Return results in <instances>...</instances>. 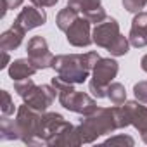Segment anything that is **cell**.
<instances>
[{"mask_svg":"<svg viewBox=\"0 0 147 147\" xmlns=\"http://www.w3.org/2000/svg\"><path fill=\"white\" fill-rule=\"evenodd\" d=\"M66 38L73 47H88L94 38L90 33V21L87 18H78L66 31Z\"/></svg>","mask_w":147,"mask_h":147,"instance_id":"9","label":"cell"},{"mask_svg":"<svg viewBox=\"0 0 147 147\" xmlns=\"http://www.w3.org/2000/svg\"><path fill=\"white\" fill-rule=\"evenodd\" d=\"M140 66H142V69H144V71L147 73V54H145V55L142 57V61H140Z\"/></svg>","mask_w":147,"mask_h":147,"instance_id":"27","label":"cell"},{"mask_svg":"<svg viewBox=\"0 0 147 147\" xmlns=\"http://www.w3.org/2000/svg\"><path fill=\"white\" fill-rule=\"evenodd\" d=\"M59 102H61L62 107H66L67 111L78 113V114H88V113H92V111L97 109L95 100H94L88 94L76 92L73 87L67 88V90L59 92Z\"/></svg>","mask_w":147,"mask_h":147,"instance_id":"6","label":"cell"},{"mask_svg":"<svg viewBox=\"0 0 147 147\" xmlns=\"http://www.w3.org/2000/svg\"><path fill=\"white\" fill-rule=\"evenodd\" d=\"M36 71L38 69L33 66V62L30 59H16L9 66V76L12 78V82H18V80L31 78Z\"/></svg>","mask_w":147,"mask_h":147,"instance_id":"14","label":"cell"},{"mask_svg":"<svg viewBox=\"0 0 147 147\" xmlns=\"http://www.w3.org/2000/svg\"><path fill=\"white\" fill-rule=\"evenodd\" d=\"M76 130L82 138V144H92L99 137L118 130V123H116L113 107L111 109L97 107L95 111H92L88 114H82L80 125L76 126Z\"/></svg>","mask_w":147,"mask_h":147,"instance_id":"1","label":"cell"},{"mask_svg":"<svg viewBox=\"0 0 147 147\" xmlns=\"http://www.w3.org/2000/svg\"><path fill=\"white\" fill-rule=\"evenodd\" d=\"M80 18V12L76 11V9H73V7H64L59 14H57V18H55V23H57V28L59 30H62V31H67L69 30V26L75 23L76 19Z\"/></svg>","mask_w":147,"mask_h":147,"instance_id":"15","label":"cell"},{"mask_svg":"<svg viewBox=\"0 0 147 147\" xmlns=\"http://www.w3.org/2000/svg\"><path fill=\"white\" fill-rule=\"evenodd\" d=\"M21 97H23V100L28 106H31V107L45 113L52 106V102L55 100V97H59V92H57V88L52 83L50 85H42V87L31 83V87Z\"/></svg>","mask_w":147,"mask_h":147,"instance_id":"5","label":"cell"},{"mask_svg":"<svg viewBox=\"0 0 147 147\" xmlns=\"http://www.w3.org/2000/svg\"><path fill=\"white\" fill-rule=\"evenodd\" d=\"M7 64H9V52L2 50V64H0V67H7Z\"/></svg>","mask_w":147,"mask_h":147,"instance_id":"26","label":"cell"},{"mask_svg":"<svg viewBox=\"0 0 147 147\" xmlns=\"http://www.w3.org/2000/svg\"><path fill=\"white\" fill-rule=\"evenodd\" d=\"M52 67L57 71V75H61L62 78H66L73 85L83 83L90 75V69H87L85 64H83L82 54L55 55L54 62H52Z\"/></svg>","mask_w":147,"mask_h":147,"instance_id":"3","label":"cell"},{"mask_svg":"<svg viewBox=\"0 0 147 147\" xmlns=\"http://www.w3.org/2000/svg\"><path fill=\"white\" fill-rule=\"evenodd\" d=\"M128 113L130 125H133L140 133L147 131V107L140 104V100H128L123 104Z\"/></svg>","mask_w":147,"mask_h":147,"instance_id":"12","label":"cell"},{"mask_svg":"<svg viewBox=\"0 0 147 147\" xmlns=\"http://www.w3.org/2000/svg\"><path fill=\"white\" fill-rule=\"evenodd\" d=\"M121 2L128 12H140L147 5V0H121Z\"/></svg>","mask_w":147,"mask_h":147,"instance_id":"20","label":"cell"},{"mask_svg":"<svg viewBox=\"0 0 147 147\" xmlns=\"http://www.w3.org/2000/svg\"><path fill=\"white\" fill-rule=\"evenodd\" d=\"M107 97L114 106H123L126 102V90L121 83H111L107 87Z\"/></svg>","mask_w":147,"mask_h":147,"instance_id":"17","label":"cell"},{"mask_svg":"<svg viewBox=\"0 0 147 147\" xmlns=\"http://www.w3.org/2000/svg\"><path fill=\"white\" fill-rule=\"evenodd\" d=\"M116 75H118V62L109 57H106V59L100 57L94 67V75H92V80L88 85L90 92L97 99L107 97V87L113 83Z\"/></svg>","mask_w":147,"mask_h":147,"instance_id":"4","label":"cell"},{"mask_svg":"<svg viewBox=\"0 0 147 147\" xmlns=\"http://www.w3.org/2000/svg\"><path fill=\"white\" fill-rule=\"evenodd\" d=\"M133 94H135V99H137V100H140L142 104H147V80L135 83Z\"/></svg>","mask_w":147,"mask_h":147,"instance_id":"19","label":"cell"},{"mask_svg":"<svg viewBox=\"0 0 147 147\" xmlns=\"http://www.w3.org/2000/svg\"><path fill=\"white\" fill-rule=\"evenodd\" d=\"M47 21V14L42 7H36V5H31V7H24L19 16L16 18V24H19L24 31H30L33 28H38V26H43Z\"/></svg>","mask_w":147,"mask_h":147,"instance_id":"11","label":"cell"},{"mask_svg":"<svg viewBox=\"0 0 147 147\" xmlns=\"http://www.w3.org/2000/svg\"><path fill=\"white\" fill-rule=\"evenodd\" d=\"M24 33H26V31H24L19 24L14 23L7 31L2 33V36H0V49H2V50H7V52L18 49V47L21 45V42H23Z\"/></svg>","mask_w":147,"mask_h":147,"instance_id":"13","label":"cell"},{"mask_svg":"<svg viewBox=\"0 0 147 147\" xmlns=\"http://www.w3.org/2000/svg\"><path fill=\"white\" fill-rule=\"evenodd\" d=\"M26 52H28V59L33 62V66L36 69H45V67H52V62H54V57L49 50V45H47V40L43 36H33L30 42H28V47H26Z\"/></svg>","mask_w":147,"mask_h":147,"instance_id":"7","label":"cell"},{"mask_svg":"<svg viewBox=\"0 0 147 147\" xmlns=\"http://www.w3.org/2000/svg\"><path fill=\"white\" fill-rule=\"evenodd\" d=\"M2 2H4V16H5V12H7L9 9H18V7H21L24 0H2Z\"/></svg>","mask_w":147,"mask_h":147,"instance_id":"24","label":"cell"},{"mask_svg":"<svg viewBox=\"0 0 147 147\" xmlns=\"http://www.w3.org/2000/svg\"><path fill=\"white\" fill-rule=\"evenodd\" d=\"M131 28L147 31V12H138V14L133 18V21H131Z\"/></svg>","mask_w":147,"mask_h":147,"instance_id":"23","label":"cell"},{"mask_svg":"<svg viewBox=\"0 0 147 147\" xmlns=\"http://www.w3.org/2000/svg\"><path fill=\"white\" fill-rule=\"evenodd\" d=\"M59 2V0H31V4L36 5V7H54L55 4Z\"/></svg>","mask_w":147,"mask_h":147,"instance_id":"25","label":"cell"},{"mask_svg":"<svg viewBox=\"0 0 147 147\" xmlns=\"http://www.w3.org/2000/svg\"><path fill=\"white\" fill-rule=\"evenodd\" d=\"M67 5L73 7V9H76L83 18H87L94 24H99V23H102L107 18L106 11L102 9L100 0H69Z\"/></svg>","mask_w":147,"mask_h":147,"instance_id":"10","label":"cell"},{"mask_svg":"<svg viewBox=\"0 0 147 147\" xmlns=\"http://www.w3.org/2000/svg\"><path fill=\"white\" fill-rule=\"evenodd\" d=\"M42 118L43 113L28 106L26 102L18 109L16 125L19 130V140L28 145H45L40 133H42Z\"/></svg>","mask_w":147,"mask_h":147,"instance_id":"2","label":"cell"},{"mask_svg":"<svg viewBox=\"0 0 147 147\" xmlns=\"http://www.w3.org/2000/svg\"><path fill=\"white\" fill-rule=\"evenodd\" d=\"M2 99H4V104H2V116H11L14 114V104H12V99L9 95L7 90H2Z\"/></svg>","mask_w":147,"mask_h":147,"instance_id":"22","label":"cell"},{"mask_svg":"<svg viewBox=\"0 0 147 147\" xmlns=\"http://www.w3.org/2000/svg\"><path fill=\"white\" fill-rule=\"evenodd\" d=\"M133 144H135V140L128 135H116V137H111L106 140V145H130L131 147Z\"/></svg>","mask_w":147,"mask_h":147,"instance_id":"21","label":"cell"},{"mask_svg":"<svg viewBox=\"0 0 147 147\" xmlns=\"http://www.w3.org/2000/svg\"><path fill=\"white\" fill-rule=\"evenodd\" d=\"M119 35H121V33H119V24H118V21L113 19V18H106L102 23L95 24L94 33H92V38H94V42H95L99 47L109 49V45H111Z\"/></svg>","mask_w":147,"mask_h":147,"instance_id":"8","label":"cell"},{"mask_svg":"<svg viewBox=\"0 0 147 147\" xmlns=\"http://www.w3.org/2000/svg\"><path fill=\"white\" fill-rule=\"evenodd\" d=\"M142 140L147 144V131H144V133H142Z\"/></svg>","mask_w":147,"mask_h":147,"instance_id":"28","label":"cell"},{"mask_svg":"<svg viewBox=\"0 0 147 147\" xmlns=\"http://www.w3.org/2000/svg\"><path fill=\"white\" fill-rule=\"evenodd\" d=\"M128 49H130V40H128L126 36L119 35V36L109 45L107 52H109L111 55H114V57H119V55H125V54L128 52Z\"/></svg>","mask_w":147,"mask_h":147,"instance_id":"18","label":"cell"},{"mask_svg":"<svg viewBox=\"0 0 147 147\" xmlns=\"http://www.w3.org/2000/svg\"><path fill=\"white\" fill-rule=\"evenodd\" d=\"M0 138L2 140H18L19 130L16 125V119H11L9 116H4L0 121Z\"/></svg>","mask_w":147,"mask_h":147,"instance_id":"16","label":"cell"}]
</instances>
